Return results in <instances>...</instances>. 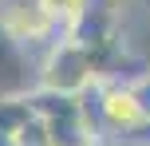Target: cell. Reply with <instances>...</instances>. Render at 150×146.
Returning <instances> with one entry per match:
<instances>
[{"label":"cell","instance_id":"obj_1","mask_svg":"<svg viewBox=\"0 0 150 146\" xmlns=\"http://www.w3.org/2000/svg\"><path fill=\"white\" fill-rule=\"evenodd\" d=\"M95 79H99V51H91V47L75 44V39L59 44L52 55H47V63L40 67V87L67 91V95L87 91Z\"/></svg>","mask_w":150,"mask_h":146},{"label":"cell","instance_id":"obj_2","mask_svg":"<svg viewBox=\"0 0 150 146\" xmlns=\"http://www.w3.org/2000/svg\"><path fill=\"white\" fill-rule=\"evenodd\" d=\"M40 71H32L28 51H24V39L0 20V99H12V95H32L36 91Z\"/></svg>","mask_w":150,"mask_h":146},{"label":"cell","instance_id":"obj_3","mask_svg":"<svg viewBox=\"0 0 150 146\" xmlns=\"http://www.w3.org/2000/svg\"><path fill=\"white\" fill-rule=\"evenodd\" d=\"M32 103L28 95H12V99H0V134H8V138H16V134L24 130V126L32 123Z\"/></svg>","mask_w":150,"mask_h":146},{"label":"cell","instance_id":"obj_4","mask_svg":"<svg viewBox=\"0 0 150 146\" xmlns=\"http://www.w3.org/2000/svg\"><path fill=\"white\" fill-rule=\"evenodd\" d=\"M130 91V99H134V107H138V115L150 118V71H142V75H134L130 83H122Z\"/></svg>","mask_w":150,"mask_h":146},{"label":"cell","instance_id":"obj_5","mask_svg":"<svg viewBox=\"0 0 150 146\" xmlns=\"http://www.w3.org/2000/svg\"><path fill=\"white\" fill-rule=\"evenodd\" d=\"M127 142H134V146H150V118H142V123L127 134Z\"/></svg>","mask_w":150,"mask_h":146},{"label":"cell","instance_id":"obj_6","mask_svg":"<svg viewBox=\"0 0 150 146\" xmlns=\"http://www.w3.org/2000/svg\"><path fill=\"white\" fill-rule=\"evenodd\" d=\"M0 146H16V138H8V134H0Z\"/></svg>","mask_w":150,"mask_h":146}]
</instances>
